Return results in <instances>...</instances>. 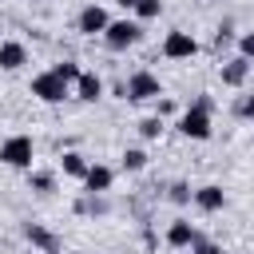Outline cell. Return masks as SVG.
Listing matches in <instances>:
<instances>
[{
	"label": "cell",
	"instance_id": "obj_1",
	"mask_svg": "<svg viewBox=\"0 0 254 254\" xmlns=\"http://www.w3.org/2000/svg\"><path fill=\"white\" fill-rule=\"evenodd\" d=\"M179 131L187 139H210V99L206 95H198L194 107H187L179 115Z\"/></svg>",
	"mask_w": 254,
	"mask_h": 254
},
{
	"label": "cell",
	"instance_id": "obj_2",
	"mask_svg": "<svg viewBox=\"0 0 254 254\" xmlns=\"http://www.w3.org/2000/svg\"><path fill=\"white\" fill-rule=\"evenodd\" d=\"M159 95H163V83H159V75H155V71H131V75H127V83H123V99H131V103L159 99Z\"/></svg>",
	"mask_w": 254,
	"mask_h": 254
},
{
	"label": "cell",
	"instance_id": "obj_3",
	"mask_svg": "<svg viewBox=\"0 0 254 254\" xmlns=\"http://www.w3.org/2000/svg\"><path fill=\"white\" fill-rule=\"evenodd\" d=\"M32 95L44 99V103H64V99L71 95V83H64V79L48 67V71H40V75L32 79Z\"/></svg>",
	"mask_w": 254,
	"mask_h": 254
},
{
	"label": "cell",
	"instance_id": "obj_4",
	"mask_svg": "<svg viewBox=\"0 0 254 254\" xmlns=\"http://www.w3.org/2000/svg\"><path fill=\"white\" fill-rule=\"evenodd\" d=\"M139 24L135 20H111L107 28H103V44L111 48V52H123V48H131V44H139Z\"/></svg>",
	"mask_w": 254,
	"mask_h": 254
},
{
	"label": "cell",
	"instance_id": "obj_5",
	"mask_svg": "<svg viewBox=\"0 0 254 254\" xmlns=\"http://www.w3.org/2000/svg\"><path fill=\"white\" fill-rule=\"evenodd\" d=\"M0 163H8V167H32V139L28 135H12V139H4L0 143Z\"/></svg>",
	"mask_w": 254,
	"mask_h": 254
},
{
	"label": "cell",
	"instance_id": "obj_6",
	"mask_svg": "<svg viewBox=\"0 0 254 254\" xmlns=\"http://www.w3.org/2000/svg\"><path fill=\"white\" fill-rule=\"evenodd\" d=\"M194 52H198V44H194L190 32H179V28L167 32V40H163V56L167 60H190Z\"/></svg>",
	"mask_w": 254,
	"mask_h": 254
},
{
	"label": "cell",
	"instance_id": "obj_7",
	"mask_svg": "<svg viewBox=\"0 0 254 254\" xmlns=\"http://www.w3.org/2000/svg\"><path fill=\"white\" fill-rule=\"evenodd\" d=\"M75 24H79V32H83V36H103V28H107L111 20H107V12H103L99 4H87V8L79 12V20H75Z\"/></svg>",
	"mask_w": 254,
	"mask_h": 254
},
{
	"label": "cell",
	"instance_id": "obj_8",
	"mask_svg": "<svg viewBox=\"0 0 254 254\" xmlns=\"http://www.w3.org/2000/svg\"><path fill=\"white\" fill-rule=\"evenodd\" d=\"M71 87H75V99H83V103H95V99L103 95V79H99L95 71H79V79H75Z\"/></svg>",
	"mask_w": 254,
	"mask_h": 254
},
{
	"label": "cell",
	"instance_id": "obj_9",
	"mask_svg": "<svg viewBox=\"0 0 254 254\" xmlns=\"http://www.w3.org/2000/svg\"><path fill=\"white\" fill-rule=\"evenodd\" d=\"M246 75H250V60H246V56H234V60L222 64V83H226V87H242Z\"/></svg>",
	"mask_w": 254,
	"mask_h": 254
},
{
	"label": "cell",
	"instance_id": "obj_10",
	"mask_svg": "<svg viewBox=\"0 0 254 254\" xmlns=\"http://www.w3.org/2000/svg\"><path fill=\"white\" fill-rule=\"evenodd\" d=\"M24 238H28L32 246H40L44 254H56V250H60V242H56V234H52L48 226H40V222H28V226H24Z\"/></svg>",
	"mask_w": 254,
	"mask_h": 254
},
{
	"label": "cell",
	"instance_id": "obj_11",
	"mask_svg": "<svg viewBox=\"0 0 254 254\" xmlns=\"http://www.w3.org/2000/svg\"><path fill=\"white\" fill-rule=\"evenodd\" d=\"M24 64H28V48L16 44V40H4V44H0V67H4V71H16V67H24Z\"/></svg>",
	"mask_w": 254,
	"mask_h": 254
},
{
	"label": "cell",
	"instance_id": "obj_12",
	"mask_svg": "<svg viewBox=\"0 0 254 254\" xmlns=\"http://www.w3.org/2000/svg\"><path fill=\"white\" fill-rule=\"evenodd\" d=\"M190 198L198 202V210H222V206H226V194H222V187H198Z\"/></svg>",
	"mask_w": 254,
	"mask_h": 254
},
{
	"label": "cell",
	"instance_id": "obj_13",
	"mask_svg": "<svg viewBox=\"0 0 254 254\" xmlns=\"http://www.w3.org/2000/svg\"><path fill=\"white\" fill-rule=\"evenodd\" d=\"M194 234H198V230H194L187 218H175V222H171V230H167V242H171L175 250H183V246H190V242H194Z\"/></svg>",
	"mask_w": 254,
	"mask_h": 254
},
{
	"label": "cell",
	"instance_id": "obj_14",
	"mask_svg": "<svg viewBox=\"0 0 254 254\" xmlns=\"http://www.w3.org/2000/svg\"><path fill=\"white\" fill-rule=\"evenodd\" d=\"M83 187H87V194H103L107 187H111V171L107 167H87V175H83Z\"/></svg>",
	"mask_w": 254,
	"mask_h": 254
},
{
	"label": "cell",
	"instance_id": "obj_15",
	"mask_svg": "<svg viewBox=\"0 0 254 254\" xmlns=\"http://www.w3.org/2000/svg\"><path fill=\"white\" fill-rule=\"evenodd\" d=\"M64 175L83 179V175H87V159H83L79 151H64Z\"/></svg>",
	"mask_w": 254,
	"mask_h": 254
},
{
	"label": "cell",
	"instance_id": "obj_16",
	"mask_svg": "<svg viewBox=\"0 0 254 254\" xmlns=\"http://www.w3.org/2000/svg\"><path fill=\"white\" fill-rule=\"evenodd\" d=\"M143 167H147V151L127 147V151H123V171H143Z\"/></svg>",
	"mask_w": 254,
	"mask_h": 254
},
{
	"label": "cell",
	"instance_id": "obj_17",
	"mask_svg": "<svg viewBox=\"0 0 254 254\" xmlns=\"http://www.w3.org/2000/svg\"><path fill=\"white\" fill-rule=\"evenodd\" d=\"M163 12V0H135V16L139 20H155Z\"/></svg>",
	"mask_w": 254,
	"mask_h": 254
},
{
	"label": "cell",
	"instance_id": "obj_18",
	"mask_svg": "<svg viewBox=\"0 0 254 254\" xmlns=\"http://www.w3.org/2000/svg\"><path fill=\"white\" fill-rule=\"evenodd\" d=\"M28 183H32V190H40V194H48V190L56 187V179H52L48 171H32V175H28Z\"/></svg>",
	"mask_w": 254,
	"mask_h": 254
},
{
	"label": "cell",
	"instance_id": "obj_19",
	"mask_svg": "<svg viewBox=\"0 0 254 254\" xmlns=\"http://www.w3.org/2000/svg\"><path fill=\"white\" fill-rule=\"evenodd\" d=\"M52 71H56V75H60V79H64V83H75V79H79V67H75V64H71V60H64V64H56V67H52Z\"/></svg>",
	"mask_w": 254,
	"mask_h": 254
},
{
	"label": "cell",
	"instance_id": "obj_20",
	"mask_svg": "<svg viewBox=\"0 0 254 254\" xmlns=\"http://www.w3.org/2000/svg\"><path fill=\"white\" fill-rule=\"evenodd\" d=\"M159 131H163V119H159V115H151V119L139 123V135H143V139H159Z\"/></svg>",
	"mask_w": 254,
	"mask_h": 254
},
{
	"label": "cell",
	"instance_id": "obj_21",
	"mask_svg": "<svg viewBox=\"0 0 254 254\" xmlns=\"http://www.w3.org/2000/svg\"><path fill=\"white\" fill-rule=\"evenodd\" d=\"M190 194H194V190H190L187 183H175V187H171V202H190Z\"/></svg>",
	"mask_w": 254,
	"mask_h": 254
},
{
	"label": "cell",
	"instance_id": "obj_22",
	"mask_svg": "<svg viewBox=\"0 0 254 254\" xmlns=\"http://www.w3.org/2000/svg\"><path fill=\"white\" fill-rule=\"evenodd\" d=\"M238 56H246V60H254V32H246V36H238Z\"/></svg>",
	"mask_w": 254,
	"mask_h": 254
},
{
	"label": "cell",
	"instance_id": "obj_23",
	"mask_svg": "<svg viewBox=\"0 0 254 254\" xmlns=\"http://www.w3.org/2000/svg\"><path fill=\"white\" fill-rule=\"evenodd\" d=\"M190 246H194L190 254H214V250H218V246H210V242H202V234H194V242H190Z\"/></svg>",
	"mask_w": 254,
	"mask_h": 254
},
{
	"label": "cell",
	"instance_id": "obj_24",
	"mask_svg": "<svg viewBox=\"0 0 254 254\" xmlns=\"http://www.w3.org/2000/svg\"><path fill=\"white\" fill-rule=\"evenodd\" d=\"M234 111H238V115H246V119H254V95H250V99H242Z\"/></svg>",
	"mask_w": 254,
	"mask_h": 254
},
{
	"label": "cell",
	"instance_id": "obj_25",
	"mask_svg": "<svg viewBox=\"0 0 254 254\" xmlns=\"http://www.w3.org/2000/svg\"><path fill=\"white\" fill-rule=\"evenodd\" d=\"M115 4H119V8H135V0H115Z\"/></svg>",
	"mask_w": 254,
	"mask_h": 254
},
{
	"label": "cell",
	"instance_id": "obj_26",
	"mask_svg": "<svg viewBox=\"0 0 254 254\" xmlns=\"http://www.w3.org/2000/svg\"><path fill=\"white\" fill-rule=\"evenodd\" d=\"M214 254H222V250H214Z\"/></svg>",
	"mask_w": 254,
	"mask_h": 254
}]
</instances>
